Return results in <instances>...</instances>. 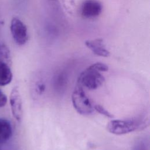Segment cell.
Here are the masks:
<instances>
[{"mask_svg": "<svg viewBox=\"0 0 150 150\" xmlns=\"http://www.w3.org/2000/svg\"><path fill=\"white\" fill-rule=\"evenodd\" d=\"M149 125L148 119L138 117L129 120H114L107 125V131L115 135H123L146 128Z\"/></svg>", "mask_w": 150, "mask_h": 150, "instance_id": "obj_1", "label": "cell"}, {"mask_svg": "<svg viewBox=\"0 0 150 150\" xmlns=\"http://www.w3.org/2000/svg\"><path fill=\"white\" fill-rule=\"evenodd\" d=\"M91 65L83 71L78 78V84L89 90L100 87L105 81L104 76Z\"/></svg>", "mask_w": 150, "mask_h": 150, "instance_id": "obj_3", "label": "cell"}, {"mask_svg": "<svg viewBox=\"0 0 150 150\" xmlns=\"http://www.w3.org/2000/svg\"><path fill=\"white\" fill-rule=\"evenodd\" d=\"M13 75L9 65L0 61V86L9 84L12 80Z\"/></svg>", "mask_w": 150, "mask_h": 150, "instance_id": "obj_9", "label": "cell"}, {"mask_svg": "<svg viewBox=\"0 0 150 150\" xmlns=\"http://www.w3.org/2000/svg\"><path fill=\"white\" fill-rule=\"evenodd\" d=\"M103 10V6L97 0H86L81 7V14L87 19H93L98 16Z\"/></svg>", "mask_w": 150, "mask_h": 150, "instance_id": "obj_6", "label": "cell"}, {"mask_svg": "<svg viewBox=\"0 0 150 150\" xmlns=\"http://www.w3.org/2000/svg\"><path fill=\"white\" fill-rule=\"evenodd\" d=\"M12 134L11 122L6 119L0 118V143L8 141Z\"/></svg>", "mask_w": 150, "mask_h": 150, "instance_id": "obj_8", "label": "cell"}, {"mask_svg": "<svg viewBox=\"0 0 150 150\" xmlns=\"http://www.w3.org/2000/svg\"><path fill=\"white\" fill-rule=\"evenodd\" d=\"M86 46L96 55L101 57H108L110 55L102 39H90L85 42Z\"/></svg>", "mask_w": 150, "mask_h": 150, "instance_id": "obj_7", "label": "cell"}, {"mask_svg": "<svg viewBox=\"0 0 150 150\" xmlns=\"http://www.w3.org/2000/svg\"><path fill=\"white\" fill-rule=\"evenodd\" d=\"M132 150H146V145L144 142H139L135 145Z\"/></svg>", "mask_w": 150, "mask_h": 150, "instance_id": "obj_14", "label": "cell"}, {"mask_svg": "<svg viewBox=\"0 0 150 150\" xmlns=\"http://www.w3.org/2000/svg\"><path fill=\"white\" fill-rule=\"evenodd\" d=\"M71 101L74 109L81 115H90L94 111V105L87 96L82 86L78 84L72 93Z\"/></svg>", "mask_w": 150, "mask_h": 150, "instance_id": "obj_2", "label": "cell"}, {"mask_svg": "<svg viewBox=\"0 0 150 150\" xmlns=\"http://www.w3.org/2000/svg\"><path fill=\"white\" fill-rule=\"evenodd\" d=\"M10 30L12 38L18 45H25L28 39V30L23 22L18 18H13L11 22Z\"/></svg>", "mask_w": 150, "mask_h": 150, "instance_id": "obj_4", "label": "cell"}, {"mask_svg": "<svg viewBox=\"0 0 150 150\" xmlns=\"http://www.w3.org/2000/svg\"><path fill=\"white\" fill-rule=\"evenodd\" d=\"M46 89V85L43 82L40 81L38 82L36 84V87H35V90L36 92L39 94L41 95L43 93V92L45 91Z\"/></svg>", "mask_w": 150, "mask_h": 150, "instance_id": "obj_12", "label": "cell"}, {"mask_svg": "<svg viewBox=\"0 0 150 150\" xmlns=\"http://www.w3.org/2000/svg\"><path fill=\"white\" fill-rule=\"evenodd\" d=\"M94 111H96L98 113L107 117L108 118H113L114 115L110 113L108 110H107L104 107L99 104H96L94 105Z\"/></svg>", "mask_w": 150, "mask_h": 150, "instance_id": "obj_10", "label": "cell"}, {"mask_svg": "<svg viewBox=\"0 0 150 150\" xmlns=\"http://www.w3.org/2000/svg\"><path fill=\"white\" fill-rule=\"evenodd\" d=\"M8 98L6 94L0 89V108L4 107L7 103Z\"/></svg>", "mask_w": 150, "mask_h": 150, "instance_id": "obj_13", "label": "cell"}, {"mask_svg": "<svg viewBox=\"0 0 150 150\" xmlns=\"http://www.w3.org/2000/svg\"><path fill=\"white\" fill-rule=\"evenodd\" d=\"M9 103L13 117L21 122L23 117L22 101L18 87H14L11 90L9 96Z\"/></svg>", "mask_w": 150, "mask_h": 150, "instance_id": "obj_5", "label": "cell"}, {"mask_svg": "<svg viewBox=\"0 0 150 150\" xmlns=\"http://www.w3.org/2000/svg\"><path fill=\"white\" fill-rule=\"evenodd\" d=\"M91 66L99 71H107L108 70V67L105 64L100 62L95 63Z\"/></svg>", "mask_w": 150, "mask_h": 150, "instance_id": "obj_11", "label": "cell"}]
</instances>
